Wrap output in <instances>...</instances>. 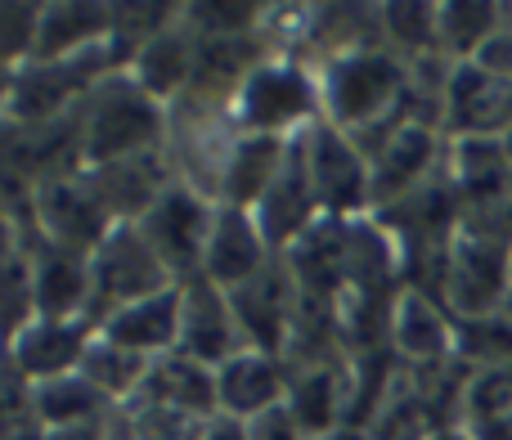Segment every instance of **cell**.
<instances>
[{
  "instance_id": "cell-6",
  "label": "cell",
  "mask_w": 512,
  "mask_h": 440,
  "mask_svg": "<svg viewBox=\"0 0 512 440\" xmlns=\"http://www.w3.org/2000/svg\"><path fill=\"white\" fill-rule=\"evenodd\" d=\"M216 207L203 189H194L189 180H171V189L140 216L144 238L153 243V252L167 261V270L176 274V283L198 279L203 274V252L216 225Z\"/></svg>"
},
{
  "instance_id": "cell-39",
  "label": "cell",
  "mask_w": 512,
  "mask_h": 440,
  "mask_svg": "<svg viewBox=\"0 0 512 440\" xmlns=\"http://www.w3.org/2000/svg\"><path fill=\"white\" fill-rule=\"evenodd\" d=\"M504 319L512 324V292H508V301H504Z\"/></svg>"
},
{
  "instance_id": "cell-28",
  "label": "cell",
  "mask_w": 512,
  "mask_h": 440,
  "mask_svg": "<svg viewBox=\"0 0 512 440\" xmlns=\"http://www.w3.org/2000/svg\"><path fill=\"white\" fill-rule=\"evenodd\" d=\"M149 369H153L149 355H135V351H126V346H113L108 337H95L77 373L95 382L108 400H135L144 378H149Z\"/></svg>"
},
{
  "instance_id": "cell-3",
  "label": "cell",
  "mask_w": 512,
  "mask_h": 440,
  "mask_svg": "<svg viewBox=\"0 0 512 440\" xmlns=\"http://www.w3.org/2000/svg\"><path fill=\"white\" fill-rule=\"evenodd\" d=\"M90 279H95V306L90 319L104 324L113 310L135 306L144 297H158V292L176 288V274L167 270L153 243L144 238L140 225H113L108 238L90 252Z\"/></svg>"
},
{
  "instance_id": "cell-9",
  "label": "cell",
  "mask_w": 512,
  "mask_h": 440,
  "mask_svg": "<svg viewBox=\"0 0 512 440\" xmlns=\"http://www.w3.org/2000/svg\"><path fill=\"white\" fill-rule=\"evenodd\" d=\"M32 207H36V220H41L45 238H50V247H63V252L90 256L108 238V229H113L104 203L95 198V189L86 185L81 171L77 176L50 180V185H36Z\"/></svg>"
},
{
  "instance_id": "cell-23",
  "label": "cell",
  "mask_w": 512,
  "mask_h": 440,
  "mask_svg": "<svg viewBox=\"0 0 512 440\" xmlns=\"http://www.w3.org/2000/svg\"><path fill=\"white\" fill-rule=\"evenodd\" d=\"M387 333H391V346H396L409 364H436V360H445L454 346V333H450V324H445L441 306L418 288H400V297L391 301Z\"/></svg>"
},
{
  "instance_id": "cell-24",
  "label": "cell",
  "mask_w": 512,
  "mask_h": 440,
  "mask_svg": "<svg viewBox=\"0 0 512 440\" xmlns=\"http://www.w3.org/2000/svg\"><path fill=\"white\" fill-rule=\"evenodd\" d=\"M288 140H279V135H243V140H234L230 158H225V171H221V203L230 207H256L265 198V189L274 185V176L283 171V162H288Z\"/></svg>"
},
{
  "instance_id": "cell-2",
  "label": "cell",
  "mask_w": 512,
  "mask_h": 440,
  "mask_svg": "<svg viewBox=\"0 0 512 440\" xmlns=\"http://www.w3.org/2000/svg\"><path fill=\"white\" fill-rule=\"evenodd\" d=\"M162 135H167L162 99H153L131 72L104 81L86 99V167L158 153Z\"/></svg>"
},
{
  "instance_id": "cell-1",
  "label": "cell",
  "mask_w": 512,
  "mask_h": 440,
  "mask_svg": "<svg viewBox=\"0 0 512 440\" xmlns=\"http://www.w3.org/2000/svg\"><path fill=\"white\" fill-rule=\"evenodd\" d=\"M405 95H409V63L391 50H378V45L324 63V81H319L328 122L342 126L346 135L387 122L391 113L405 108Z\"/></svg>"
},
{
  "instance_id": "cell-27",
  "label": "cell",
  "mask_w": 512,
  "mask_h": 440,
  "mask_svg": "<svg viewBox=\"0 0 512 440\" xmlns=\"http://www.w3.org/2000/svg\"><path fill=\"white\" fill-rule=\"evenodd\" d=\"M288 409L297 414L301 432L310 440H324L342 427V409H346V382L337 369H328L324 360L301 369L288 382Z\"/></svg>"
},
{
  "instance_id": "cell-21",
  "label": "cell",
  "mask_w": 512,
  "mask_h": 440,
  "mask_svg": "<svg viewBox=\"0 0 512 440\" xmlns=\"http://www.w3.org/2000/svg\"><path fill=\"white\" fill-rule=\"evenodd\" d=\"M216 382H221V414L239 418V423H252L256 414L288 400L283 364L265 351H239L216 369Z\"/></svg>"
},
{
  "instance_id": "cell-12",
  "label": "cell",
  "mask_w": 512,
  "mask_h": 440,
  "mask_svg": "<svg viewBox=\"0 0 512 440\" xmlns=\"http://www.w3.org/2000/svg\"><path fill=\"white\" fill-rule=\"evenodd\" d=\"M256 225H261L265 243L274 252H288L310 225H319L324 212H319V198H315V185H310V171H306V153H301V140H292L288 149V162L283 171L274 176V185L265 189V198L252 207Z\"/></svg>"
},
{
  "instance_id": "cell-15",
  "label": "cell",
  "mask_w": 512,
  "mask_h": 440,
  "mask_svg": "<svg viewBox=\"0 0 512 440\" xmlns=\"http://www.w3.org/2000/svg\"><path fill=\"white\" fill-rule=\"evenodd\" d=\"M81 176H86V185L95 189V198L104 203V212L113 225H140V216L171 189V176H167L158 153L108 162V167H86Z\"/></svg>"
},
{
  "instance_id": "cell-37",
  "label": "cell",
  "mask_w": 512,
  "mask_h": 440,
  "mask_svg": "<svg viewBox=\"0 0 512 440\" xmlns=\"http://www.w3.org/2000/svg\"><path fill=\"white\" fill-rule=\"evenodd\" d=\"M427 440H477V436H472V427L463 423V427H436Z\"/></svg>"
},
{
  "instance_id": "cell-13",
  "label": "cell",
  "mask_w": 512,
  "mask_h": 440,
  "mask_svg": "<svg viewBox=\"0 0 512 440\" xmlns=\"http://www.w3.org/2000/svg\"><path fill=\"white\" fill-rule=\"evenodd\" d=\"M270 261H274V247L265 243L256 216L243 212V207H230V203L216 207V225H212V238H207V252H203V279L234 292L248 279H256Z\"/></svg>"
},
{
  "instance_id": "cell-10",
  "label": "cell",
  "mask_w": 512,
  "mask_h": 440,
  "mask_svg": "<svg viewBox=\"0 0 512 440\" xmlns=\"http://www.w3.org/2000/svg\"><path fill=\"white\" fill-rule=\"evenodd\" d=\"M512 126V81L490 72L486 63H454L450 86H445V131L454 140L486 135L499 140Z\"/></svg>"
},
{
  "instance_id": "cell-4",
  "label": "cell",
  "mask_w": 512,
  "mask_h": 440,
  "mask_svg": "<svg viewBox=\"0 0 512 440\" xmlns=\"http://www.w3.org/2000/svg\"><path fill=\"white\" fill-rule=\"evenodd\" d=\"M445 297L468 319H490L504 310L512 292V243L486 238L477 229L459 225L445 252Z\"/></svg>"
},
{
  "instance_id": "cell-16",
  "label": "cell",
  "mask_w": 512,
  "mask_h": 440,
  "mask_svg": "<svg viewBox=\"0 0 512 440\" xmlns=\"http://www.w3.org/2000/svg\"><path fill=\"white\" fill-rule=\"evenodd\" d=\"M95 306V279H90V256L45 247L32 256V319H90Z\"/></svg>"
},
{
  "instance_id": "cell-30",
  "label": "cell",
  "mask_w": 512,
  "mask_h": 440,
  "mask_svg": "<svg viewBox=\"0 0 512 440\" xmlns=\"http://www.w3.org/2000/svg\"><path fill=\"white\" fill-rule=\"evenodd\" d=\"M378 32L400 59H427L441 45V5H387L378 9Z\"/></svg>"
},
{
  "instance_id": "cell-5",
  "label": "cell",
  "mask_w": 512,
  "mask_h": 440,
  "mask_svg": "<svg viewBox=\"0 0 512 440\" xmlns=\"http://www.w3.org/2000/svg\"><path fill=\"white\" fill-rule=\"evenodd\" d=\"M306 171L315 185L319 212L328 220H346L373 207V162L355 149V140L333 122H315L301 135Z\"/></svg>"
},
{
  "instance_id": "cell-14",
  "label": "cell",
  "mask_w": 512,
  "mask_h": 440,
  "mask_svg": "<svg viewBox=\"0 0 512 440\" xmlns=\"http://www.w3.org/2000/svg\"><path fill=\"white\" fill-rule=\"evenodd\" d=\"M95 337V319H32L14 337V373H23L27 382H50L63 378V373H77Z\"/></svg>"
},
{
  "instance_id": "cell-32",
  "label": "cell",
  "mask_w": 512,
  "mask_h": 440,
  "mask_svg": "<svg viewBox=\"0 0 512 440\" xmlns=\"http://www.w3.org/2000/svg\"><path fill=\"white\" fill-rule=\"evenodd\" d=\"M261 14L256 5H189L185 23L194 36H252Z\"/></svg>"
},
{
  "instance_id": "cell-19",
  "label": "cell",
  "mask_w": 512,
  "mask_h": 440,
  "mask_svg": "<svg viewBox=\"0 0 512 440\" xmlns=\"http://www.w3.org/2000/svg\"><path fill=\"white\" fill-rule=\"evenodd\" d=\"M140 396L149 400H162V405L180 409V414L198 418V423H212L221 414V382H216V369L185 351H171V355H158L144 378Z\"/></svg>"
},
{
  "instance_id": "cell-34",
  "label": "cell",
  "mask_w": 512,
  "mask_h": 440,
  "mask_svg": "<svg viewBox=\"0 0 512 440\" xmlns=\"http://www.w3.org/2000/svg\"><path fill=\"white\" fill-rule=\"evenodd\" d=\"M248 436L252 440H310L306 432H301L297 414L288 409V400H283V405H274V409H265V414H256L248 423Z\"/></svg>"
},
{
  "instance_id": "cell-11",
  "label": "cell",
  "mask_w": 512,
  "mask_h": 440,
  "mask_svg": "<svg viewBox=\"0 0 512 440\" xmlns=\"http://www.w3.org/2000/svg\"><path fill=\"white\" fill-rule=\"evenodd\" d=\"M180 351L194 355V360L212 364L221 369L225 360H234L243 346V333H239V319H234V306H230V292L216 288L212 279H185L180 283Z\"/></svg>"
},
{
  "instance_id": "cell-7",
  "label": "cell",
  "mask_w": 512,
  "mask_h": 440,
  "mask_svg": "<svg viewBox=\"0 0 512 440\" xmlns=\"http://www.w3.org/2000/svg\"><path fill=\"white\" fill-rule=\"evenodd\" d=\"M319 108V86L292 59H265L234 95V122L248 135H279L301 126Z\"/></svg>"
},
{
  "instance_id": "cell-35",
  "label": "cell",
  "mask_w": 512,
  "mask_h": 440,
  "mask_svg": "<svg viewBox=\"0 0 512 440\" xmlns=\"http://www.w3.org/2000/svg\"><path fill=\"white\" fill-rule=\"evenodd\" d=\"M45 440H113V432H108V418H95V423L45 427Z\"/></svg>"
},
{
  "instance_id": "cell-26",
  "label": "cell",
  "mask_w": 512,
  "mask_h": 440,
  "mask_svg": "<svg viewBox=\"0 0 512 440\" xmlns=\"http://www.w3.org/2000/svg\"><path fill=\"white\" fill-rule=\"evenodd\" d=\"M27 414L41 427H68V423H95V418L113 414V400L81 373H63L50 382H32L27 387Z\"/></svg>"
},
{
  "instance_id": "cell-17",
  "label": "cell",
  "mask_w": 512,
  "mask_h": 440,
  "mask_svg": "<svg viewBox=\"0 0 512 440\" xmlns=\"http://www.w3.org/2000/svg\"><path fill=\"white\" fill-rule=\"evenodd\" d=\"M180 306L185 301H180V283H176V288L158 292V297H144L135 306L113 310L99 324V337H108L113 346H126L135 355L158 360V355L180 351Z\"/></svg>"
},
{
  "instance_id": "cell-20",
  "label": "cell",
  "mask_w": 512,
  "mask_h": 440,
  "mask_svg": "<svg viewBox=\"0 0 512 440\" xmlns=\"http://www.w3.org/2000/svg\"><path fill=\"white\" fill-rule=\"evenodd\" d=\"M113 41V5H41V32H36L32 63H59L90 54Z\"/></svg>"
},
{
  "instance_id": "cell-33",
  "label": "cell",
  "mask_w": 512,
  "mask_h": 440,
  "mask_svg": "<svg viewBox=\"0 0 512 440\" xmlns=\"http://www.w3.org/2000/svg\"><path fill=\"white\" fill-rule=\"evenodd\" d=\"M0 27H5V59L9 68H23L36 54V32H41V5H5L0 9Z\"/></svg>"
},
{
  "instance_id": "cell-36",
  "label": "cell",
  "mask_w": 512,
  "mask_h": 440,
  "mask_svg": "<svg viewBox=\"0 0 512 440\" xmlns=\"http://www.w3.org/2000/svg\"><path fill=\"white\" fill-rule=\"evenodd\" d=\"M198 440H252V436H248V423H239V418H230V414H216L212 423H203Z\"/></svg>"
},
{
  "instance_id": "cell-18",
  "label": "cell",
  "mask_w": 512,
  "mask_h": 440,
  "mask_svg": "<svg viewBox=\"0 0 512 440\" xmlns=\"http://www.w3.org/2000/svg\"><path fill=\"white\" fill-rule=\"evenodd\" d=\"M450 185L459 189L463 212H486V207L512 203V162L499 140L468 135L450 149Z\"/></svg>"
},
{
  "instance_id": "cell-22",
  "label": "cell",
  "mask_w": 512,
  "mask_h": 440,
  "mask_svg": "<svg viewBox=\"0 0 512 440\" xmlns=\"http://www.w3.org/2000/svg\"><path fill=\"white\" fill-rule=\"evenodd\" d=\"M432 162H436V131L405 122L387 140V149L373 158V207L396 203L423 180H432Z\"/></svg>"
},
{
  "instance_id": "cell-29",
  "label": "cell",
  "mask_w": 512,
  "mask_h": 440,
  "mask_svg": "<svg viewBox=\"0 0 512 440\" xmlns=\"http://www.w3.org/2000/svg\"><path fill=\"white\" fill-rule=\"evenodd\" d=\"M499 32H504V5H441V50L454 63L481 59V50Z\"/></svg>"
},
{
  "instance_id": "cell-38",
  "label": "cell",
  "mask_w": 512,
  "mask_h": 440,
  "mask_svg": "<svg viewBox=\"0 0 512 440\" xmlns=\"http://www.w3.org/2000/svg\"><path fill=\"white\" fill-rule=\"evenodd\" d=\"M499 144H504V153H508V162H512V126H508L504 135H499Z\"/></svg>"
},
{
  "instance_id": "cell-8",
  "label": "cell",
  "mask_w": 512,
  "mask_h": 440,
  "mask_svg": "<svg viewBox=\"0 0 512 440\" xmlns=\"http://www.w3.org/2000/svg\"><path fill=\"white\" fill-rule=\"evenodd\" d=\"M230 306H234V319H239L243 346L279 355L292 337V324H297V274L288 270L283 256H274L256 279L230 292Z\"/></svg>"
},
{
  "instance_id": "cell-25",
  "label": "cell",
  "mask_w": 512,
  "mask_h": 440,
  "mask_svg": "<svg viewBox=\"0 0 512 440\" xmlns=\"http://www.w3.org/2000/svg\"><path fill=\"white\" fill-rule=\"evenodd\" d=\"M194 59H198V36L189 32V23L180 18L171 32L153 36L140 54L131 59V77L149 90L153 99H171L180 90H189L194 81Z\"/></svg>"
},
{
  "instance_id": "cell-31",
  "label": "cell",
  "mask_w": 512,
  "mask_h": 440,
  "mask_svg": "<svg viewBox=\"0 0 512 440\" xmlns=\"http://www.w3.org/2000/svg\"><path fill=\"white\" fill-rule=\"evenodd\" d=\"M459 346L481 369H504V364H512V324L504 319V310L490 319H468L459 328Z\"/></svg>"
}]
</instances>
